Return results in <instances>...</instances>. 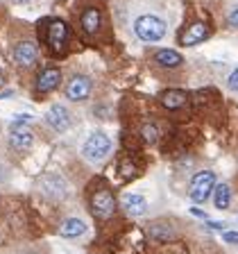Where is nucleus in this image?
I'll use <instances>...</instances> for the list:
<instances>
[{"label": "nucleus", "instance_id": "f257e3e1", "mask_svg": "<svg viewBox=\"0 0 238 254\" xmlns=\"http://www.w3.org/2000/svg\"><path fill=\"white\" fill-rule=\"evenodd\" d=\"M134 32H136V37L141 41L154 43L166 37V23L161 18H157V16H141L134 23Z\"/></svg>", "mask_w": 238, "mask_h": 254}, {"label": "nucleus", "instance_id": "f03ea898", "mask_svg": "<svg viewBox=\"0 0 238 254\" xmlns=\"http://www.w3.org/2000/svg\"><path fill=\"white\" fill-rule=\"evenodd\" d=\"M109 152H111V138L102 132H93L84 141V145H82V154H84L89 161H93V164L105 161V159L109 157Z\"/></svg>", "mask_w": 238, "mask_h": 254}, {"label": "nucleus", "instance_id": "7ed1b4c3", "mask_svg": "<svg viewBox=\"0 0 238 254\" xmlns=\"http://www.w3.org/2000/svg\"><path fill=\"white\" fill-rule=\"evenodd\" d=\"M213 186H216V175H213L211 170H200V173L193 175V180H190V186H188L190 200L202 204L206 197L211 195Z\"/></svg>", "mask_w": 238, "mask_h": 254}, {"label": "nucleus", "instance_id": "20e7f679", "mask_svg": "<svg viewBox=\"0 0 238 254\" xmlns=\"http://www.w3.org/2000/svg\"><path fill=\"white\" fill-rule=\"evenodd\" d=\"M91 211H93L95 218H100V220H107V218L114 216L116 211V197L111 193L109 189H98L91 195Z\"/></svg>", "mask_w": 238, "mask_h": 254}, {"label": "nucleus", "instance_id": "39448f33", "mask_svg": "<svg viewBox=\"0 0 238 254\" xmlns=\"http://www.w3.org/2000/svg\"><path fill=\"white\" fill-rule=\"evenodd\" d=\"M9 134H11V145L16 150H30L34 136H32L30 127H27V118H16L9 125Z\"/></svg>", "mask_w": 238, "mask_h": 254}, {"label": "nucleus", "instance_id": "423d86ee", "mask_svg": "<svg viewBox=\"0 0 238 254\" xmlns=\"http://www.w3.org/2000/svg\"><path fill=\"white\" fill-rule=\"evenodd\" d=\"M66 41H68V27L61 18H53L48 23V43L55 53L61 55L66 50Z\"/></svg>", "mask_w": 238, "mask_h": 254}, {"label": "nucleus", "instance_id": "0eeeda50", "mask_svg": "<svg viewBox=\"0 0 238 254\" xmlns=\"http://www.w3.org/2000/svg\"><path fill=\"white\" fill-rule=\"evenodd\" d=\"M91 89H93V82L86 75H73L66 84V98L73 102H82L91 95Z\"/></svg>", "mask_w": 238, "mask_h": 254}, {"label": "nucleus", "instance_id": "6e6552de", "mask_svg": "<svg viewBox=\"0 0 238 254\" xmlns=\"http://www.w3.org/2000/svg\"><path fill=\"white\" fill-rule=\"evenodd\" d=\"M14 57L16 66H21V68H32L34 64H37V57H39V48L34 46L32 41H21L14 46Z\"/></svg>", "mask_w": 238, "mask_h": 254}, {"label": "nucleus", "instance_id": "1a4fd4ad", "mask_svg": "<svg viewBox=\"0 0 238 254\" xmlns=\"http://www.w3.org/2000/svg\"><path fill=\"white\" fill-rule=\"evenodd\" d=\"M46 123L53 127L55 132H66L70 127V114L63 105H53L46 114Z\"/></svg>", "mask_w": 238, "mask_h": 254}, {"label": "nucleus", "instance_id": "9d476101", "mask_svg": "<svg viewBox=\"0 0 238 254\" xmlns=\"http://www.w3.org/2000/svg\"><path fill=\"white\" fill-rule=\"evenodd\" d=\"M59 82H61V70L57 66H46L37 79V89H39V93H48V91L57 89Z\"/></svg>", "mask_w": 238, "mask_h": 254}, {"label": "nucleus", "instance_id": "9b49d317", "mask_svg": "<svg viewBox=\"0 0 238 254\" xmlns=\"http://www.w3.org/2000/svg\"><path fill=\"white\" fill-rule=\"evenodd\" d=\"M209 37V27L204 25V23H193V25L188 27L186 32H181L179 37V43L181 46H197L200 41H204V39Z\"/></svg>", "mask_w": 238, "mask_h": 254}, {"label": "nucleus", "instance_id": "f8f14e48", "mask_svg": "<svg viewBox=\"0 0 238 254\" xmlns=\"http://www.w3.org/2000/svg\"><path fill=\"white\" fill-rule=\"evenodd\" d=\"M186 102H188V95H186V91L168 89V91H164V93H161V105H164L168 111L184 109Z\"/></svg>", "mask_w": 238, "mask_h": 254}, {"label": "nucleus", "instance_id": "ddd939ff", "mask_svg": "<svg viewBox=\"0 0 238 254\" xmlns=\"http://www.w3.org/2000/svg\"><path fill=\"white\" fill-rule=\"evenodd\" d=\"M41 189L50 197H63L66 195V182L59 175H46L41 180Z\"/></svg>", "mask_w": 238, "mask_h": 254}, {"label": "nucleus", "instance_id": "4468645a", "mask_svg": "<svg viewBox=\"0 0 238 254\" xmlns=\"http://www.w3.org/2000/svg\"><path fill=\"white\" fill-rule=\"evenodd\" d=\"M79 23H82V30H84L86 34H98V30H100V25H102V14L95 9V7H89V9L82 11Z\"/></svg>", "mask_w": 238, "mask_h": 254}, {"label": "nucleus", "instance_id": "2eb2a0df", "mask_svg": "<svg viewBox=\"0 0 238 254\" xmlns=\"http://www.w3.org/2000/svg\"><path fill=\"white\" fill-rule=\"evenodd\" d=\"M122 209H125L129 216H141L148 209V202L143 195H136V193H125L122 195Z\"/></svg>", "mask_w": 238, "mask_h": 254}, {"label": "nucleus", "instance_id": "dca6fc26", "mask_svg": "<svg viewBox=\"0 0 238 254\" xmlns=\"http://www.w3.org/2000/svg\"><path fill=\"white\" fill-rule=\"evenodd\" d=\"M86 232V225L79 218H68V220L61 222V227H59V234L63 238H77Z\"/></svg>", "mask_w": 238, "mask_h": 254}, {"label": "nucleus", "instance_id": "f3484780", "mask_svg": "<svg viewBox=\"0 0 238 254\" xmlns=\"http://www.w3.org/2000/svg\"><path fill=\"white\" fill-rule=\"evenodd\" d=\"M157 62L161 64V66H166V68H175V66H179L184 59H181L179 53H175V50H168V48H164V50H159V53H157Z\"/></svg>", "mask_w": 238, "mask_h": 254}, {"label": "nucleus", "instance_id": "a211bd4d", "mask_svg": "<svg viewBox=\"0 0 238 254\" xmlns=\"http://www.w3.org/2000/svg\"><path fill=\"white\" fill-rule=\"evenodd\" d=\"M148 234H150L152 241H170V238L175 236L173 229H170L166 222H152V225L148 227Z\"/></svg>", "mask_w": 238, "mask_h": 254}, {"label": "nucleus", "instance_id": "6ab92c4d", "mask_svg": "<svg viewBox=\"0 0 238 254\" xmlns=\"http://www.w3.org/2000/svg\"><path fill=\"white\" fill-rule=\"evenodd\" d=\"M213 204L218 206V209H227L229 206V200H232V189H229L227 184H218L213 186Z\"/></svg>", "mask_w": 238, "mask_h": 254}, {"label": "nucleus", "instance_id": "aec40b11", "mask_svg": "<svg viewBox=\"0 0 238 254\" xmlns=\"http://www.w3.org/2000/svg\"><path fill=\"white\" fill-rule=\"evenodd\" d=\"M141 136H143V141L157 143L159 136H161V129H159L157 123H145V125L141 127Z\"/></svg>", "mask_w": 238, "mask_h": 254}, {"label": "nucleus", "instance_id": "412c9836", "mask_svg": "<svg viewBox=\"0 0 238 254\" xmlns=\"http://www.w3.org/2000/svg\"><path fill=\"white\" fill-rule=\"evenodd\" d=\"M120 173H122V177H125V180H132L134 175H136V168L132 166V161H122Z\"/></svg>", "mask_w": 238, "mask_h": 254}, {"label": "nucleus", "instance_id": "4be33fe9", "mask_svg": "<svg viewBox=\"0 0 238 254\" xmlns=\"http://www.w3.org/2000/svg\"><path fill=\"white\" fill-rule=\"evenodd\" d=\"M227 84H229V89L232 91H238V68L234 70L232 75H229V79H227Z\"/></svg>", "mask_w": 238, "mask_h": 254}, {"label": "nucleus", "instance_id": "5701e85b", "mask_svg": "<svg viewBox=\"0 0 238 254\" xmlns=\"http://www.w3.org/2000/svg\"><path fill=\"white\" fill-rule=\"evenodd\" d=\"M227 23L232 27H238V7H234L232 11H229V16H227Z\"/></svg>", "mask_w": 238, "mask_h": 254}, {"label": "nucleus", "instance_id": "b1692460", "mask_svg": "<svg viewBox=\"0 0 238 254\" xmlns=\"http://www.w3.org/2000/svg\"><path fill=\"white\" fill-rule=\"evenodd\" d=\"M225 241H227V243H236L238 245V232H225Z\"/></svg>", "mask_w": 238, "mask_h": 254}, {"label": "nucleus", "instance_id": "393cba45", "mask_svg": "<svg viewBox=\"0 0 238 254\" xmlns=\"http://www.w3.org/2000/svg\"><path fill=\"white\" fill-rule=\"evenodd\" d=\"M190 213H193V216H197V218H206V213L202 211V209H197V206H193V209H190Z\"/></svg>", "mask_w": 238, "mask_h": 254}, {"label": "nucleus", "instance_id": "a878e982", "mask_svg": "<svg viewBox=\"0 0 238 254\" xmlns=\"http://www.w3.org/2000/svg\"><path fill=\"white\" fill-rule=\"evenodd\" d=\"M211 229H225V222H206Z\"/></svg>", "mask_w": 238, "mask_h": 254}, {"label": "nucleus", "instance_id": "bb28decb", "mask_svg": "<svg viewBox=\"0 0 238 254\" xmlns=\"http://www.w3.org/2000/svg\"><path fill=\"white\" fill-rule=\"evenodd\" d=\"M5 86V75H0V89Z\"/></svg>", "mask_w": 238, "mask_h": 254}, {"label": "nucleus", "instance_id": "cd10ccee", "mask_svg": "<svg viewBox=\"0 0 238 254\" xmlns=\"http://www.w3.org/2000/svg\"><path fill=\"white\" fill-rule=\"evenodd\" d=\"M16 2H30V0H16Z\"/></svg>", "mask_w": 238, "mask_h": 254}]
</instances>
